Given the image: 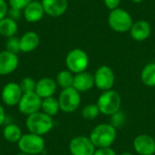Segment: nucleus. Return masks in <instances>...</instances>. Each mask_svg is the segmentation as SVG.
Instances as JSON below:
<instances>
[{
    "label": "nucleus",
    "instance_id": "f257e3e1",
    "mask_svg": "<svg viewBox=\"0 0 155 155\" xmlns=\"http://www.w3.org/2000/svg\"><path fill=\"white\" fill-rule=\"evenodd\" d=\"M117 137V130L111 124H99L91 132L89 138L96 148L111 147Z\"/></svg>",
    "mask_w": 155,
    "mask_h": 155
},
{
    "label": "nucleus",
    "instance_id": "f03ea898",
    "mask_svg": "<svg viewBox=\"0 0 155 155\" xmlns=\"http://www.w3.org/2000/svg\"><path fill=\"white\" fill-rule=\"evenodd\" d=\"M25 126L29 133L44 136L53 129L54 121L51 116L45 114L42 111H39L27 116Z\"/></svg>",
    "mask_w": 155,
    "mask_h": 155
},
{
    "label": "nucleus",
    "instance_id": "7ed1b4c3",
    "mask_svg": "<svg viewBox=\"0 0 155 155\" xmlns=\"http://www.w3.org/2000/svg\"><path fill=\"white\" fill-rule=\"evenodd\" d=\"M96 104L102 114L111 116L119 110H121V95L118 92L113 89L104 91L100 94Z\"/></svg>",
    "mask_w": 155,
    "mask_h": 155
},
{
    "label": "nucleus",
    "instance_id": "20e7f679",
    "mask_svg": "<svg viewBox=\"0 0 155 155\" xmlns=\"http://www.w3.org/2000/svg\"><path fill=\"white\" fill-rule=\"evenodd\" d=\"M107 21L110 28L117 33L129 32L134 24L130 13L120 7L110 12Z\"/></svg>",
    "mask_w": 155,
    "mask_h": 155
},
{
    "label": "nucleus",
    "instance_id": "39448f33",
    "mask_svg": "<svg viewBox=\"0 0 155 155\" xmlns=\"http://www.w3.org/2000/svg\"><path fill=\"white\" fill-rule=\"evenodd\" d=\"M65 64L67 70L74 74L84 72L89 64L88 54L81 48L72 49L65 57Z\"/></svg>",
    "mask_w": 155,
    "mask_h": 155
},
{
    "label": "nucleus",
    "instance_id": "423d86ee",
    "mask_svg": "<svg viewBox=\"0 0 155 155\" xmlns=\"http://www.w3.org/2000/svg\"><path fill=\"white\" fill-rule=\"evenodd\" d=\"M17 145L20 152L29 155H36L44 152L45 144L43 136L29 133L22 135Z\"/></svg>",
    "mask_w": 155,
    "mask_h": 155
},
{
    "label": "nucleus",
    "instance_id": "0eeeda50",
    "mask_svg": "<svg viewBox=\"0 0 155 155\" xmlns=\"http://www.w3.org/2000/svg\"><path fill=\"white\" fill-rule=\"evenodd\" d=\"M80 94L81 93H79L74 87L63 89L58 97L60 110L66 114H71L76 111L81 104Z\"/></svg>",
    "mask_w": 155,
    "mask_h": 155
},
{
    "label": "nucleus",
    "instance_id": "6e6552de",
    "mask_svg": "<svg viewBox=\"0 0 155 155\" xmlns=\"http://www.w3.org/2000/svg\"><path fill=\"white\" fill-rule=\"evenodd\" d=\"M94 86L104 91L113 89L115 82V75L113 69L107 65H102L98 67L94 74Z\"/></svg>",
    "mask_w": 155,
    "mask_h": 155
},
{
    "label": "nucleus",
    "instance_id": "1a4fd4ad",
    "mask_svg": "<svg viewBox=\"0 0 155 155\" xmlns=\"http://www.w3.org/2000/svg\"><path fill=\"white\" fill-rule=\"evenodd\" d=\"M42 100L43 99L35 92L24 94L17 104L18 110L21 114L29 116L41 110Z\"/></svg>",
    "mask_w": 155,
    "mask_h": 155
},
{
    "label": "nucleus",
    "instance_id": "9d476101",
    "mask_svg": "<svg viewBox=\"0 0 155 155\" xmlns=\"http://www.w3.org/2000/svg\"><path fill=\"white\" fill-rule=\"evenodd\" d=\"M96 147L87 136H76L70 141L69 151L72 155H94Z\"/></svg>",
    "mask_w": 155,
    "mask_h": 155
},
{
    "label": "nucleus",
    "instance_id": "9b49d317",
    "mask_svg": "<svg viewBox=\"0 0 155 155\" xmlns=\"http://www.w3.org/2000/svg\"><path fill=\"white\" fill-rule=\"evenodd\" d=\"M23 94L24 93L22 92L20 84L17 83L10 82L3 87L1 93V98L5 105L15 106L18 104Z\"/></svg>",
    "mask_w": 155,
    "mask_h": 155
},
{
    "label": "nucleus",
    "instance_id": "f8f14e48",
    "mask_svg": "<svg viewBox=\"0 0 155 155\" xmlns=\"http://www.w3.org/2000/svg\"><path fill=\"white\" fill-rule=\"evenodd\" d=\"M134 151L139 155H153L155 153V140L148 134L137 135L133 143Z\"/></svg>",
    "mask_w": 155,
    "mask_h": 155
},
{
    "label": "nucleus",
    "instance_id": "ddd939ff",
    "mask_svg": "<svg viewBox=\"0 0 155 155\" xmlns=\"http://www.w3.org/2000/svg\"><path fill=\"white\" fill-rule=\"evenodd\" d=\"M19 59L16 54L7 50L0 52V75H7L12 74L17 68Z\"/></svg>",
    "mask_w": 155,
    "mask_h": 155
},
{
    "label": "nucleus",
    "instance_id": "4468645a",
    "mask_svg": "<svg viewBox=\"0 0 155 155\" xmlns=\"http://www.w3.org/2000/svg\"><path fill=\"white\" fill-rule=\"evenodd\" d=\"M45 13L52 17L63 15L68 8V0H42Z\"/></svg>",
    "mask_w": 155,
    "mask_h": 155
},
{
    "label": "nucleus",
    "instance_id": "2eb2a0df",
    "mask_svg": "<svg viewBox=\"0 0 155 155\" xmlns=\"http://www.w3.org/2000/svg\"><path fill=\"white\" fill-rule=\"evenodd\" d=\"M131 37L137 42H143L148 39L152 33L151 25L145 20H138L134 22L130 31Z\"/></svg>",
    "mask_w": 155,
    "mask_h": 155
},
{
    "label": "nucleus",
    "instance_id": "dca6fc26",
    "mask_svg": "<svg viewBox=\"0 0 155 155\" xmlns=\"http://www.w3.org/2000/svg\"><path fill=\"white\" fill-rule=\"evenodd\" d=\"M94 86V74L89 72H82L74 74L73 87L79 93H85L90 91Z\"/></svg>",
    "mask_w": 155,
    "mask_h": 155
},
{
    "label": "nucleus",
    "instance_id": "f3484780",
    "mask_svg": "<svg viewBox=\"0 0 155 155\" xmlns=\"http://www.w3.org/2000/svg\"><path fill=\"white\" fill-rule=\"evenodd\" d=\"M56 89H57V84L54 79L49 77H44L36 82L35 92L42 99H45L53 96L55 94Z\"/></svg>",
    "mask_w": 155,
    "mask_h": 155
},
{
    "label": "nucleus",
    "instance_id": "a211bd4d",
    "mask_svg": "<svg viewBox=\"0 0 155 155\" xmlns=\"http://www.w3.org/2000/svg\"><path fill=\"white\" fill-rule=\"evenodd\" d=\"M23 11L25 19L29 23H36L40 21L45 14L42 3L34 0Z\"/></svg>",
    "mask_w": 155,
    "mask_h": 155
},
{
    "label": "nucleus",
    "instance_id": "6ab92c4d",
    "mask_svg": "<svg viewBox=\"0 0 155 155\" xmlns=\"http://www.w3.org/2000/svg\"><path fill=\"white\" fill-rule=\"evenodd\" d=\"M40 43L39 35L34 32L29 31L25 33L20 38V51L23 53H30L37 48Z\"/></svg>",
    "mask_w": 155,
    "mask_h": 155
},
{
    "label": "nucleus",
    "instance_id": "aec40b11",
    "mask_svg": "<svg viewBox=\"0 0 155 155\" xmlns=\"http://www.w3.org/2000/svg\"><path fill=\"white\" fill-rule=\"evenodd\" d=\"M18 25L15 20L6 16L0 21V35L10 38L17 33Z\"/></svg>",
    "mask_w": 155,
    "mask_h": 155
},
{
    "label": "nucleus",
    "instance_id": "412c9836",
    "mask_svg": "<svg viewBox=\"0 0 155 155\" xmlns=\"http://www.w3.org/2000/svg\"><path fill=\"white\" fill-rule=\"evenodd\" d=\"M22 135L23 134H22L21 129L19 128L18 125L15 124H6L3 130L4 138L11 143H17L19 140L21 139Z\"/></svg>",
    "mask_w": 155,
    "mask_h": 155
},
{
    "label": "nucleus",
    "instance_id": "4be33fe9",
    "mask_svg": "<svg viewBox=\"0 0 155 155\" xmlns=\"http://www.w3.org/2000/svg\"><path fill=\"white\" fill-rule=\"evenodd\" d=\"M59 110H60V105H59L58 99L51 96L42 100L41 111L45 114L53 117L58 114Z\"/></svg>",
    "mask_w": 155,
    "mask_h": 155
},
{
    "label": "nucleus",
    "instance_id": "5701e85b",
    "mask_svg": "<svg viewBox=\"0 0 155 155\" xmlns=\"http://www.w3.org/2000/svg\"><path fill=\"white\" fill-rule=\"evenodd\" d=\"M141 80L144 85L149 87H154L155 63H150L143 67L141 73Z\"/></svg>",
    "mask_w": 155,
    "mask_h": 155
},
{
    "label": "nucleus",
    "instance_id": "b1692460",
    "mask_svg": "<svg viewBox=\"0 0 155 155\" xmlns=\"http://www.w3.org/2000/svg\"><path fill=\"white\" fill-rule=\"evenodd\" d=\"M74 74L69 70H63L59 72L56 75V84L62 89H66L69 87H73Z\"/></svg>",
    "mask_w": 155,
    "mask_h": 155
},
{
    "label": "nucleus",
    "instance_id": "393cba45",
    "mask_svg": "<svg viewBox=\"0 0 155 155\" xmlns=\"http://www.w3.org/2000/svg\"><path fill=\"white\" fill-rule=\"evenodd\" d=\"M81 114L83 118L86 121H94L101 113L96 104H88L83 108Z\"/></svg>",
    "mask_w": 155,
    "mask_h": 155
},
{
    "label": "nucleus",
    "instance_id": "a878e982",
    "mask_svg": "<svg viewBox=\"0 0 155 155\" xmlns=\"http://www.w3.org/2000/svg\"><path fill=\"white\" fill-rule=\"evenodd\" d=\"M125 123H126V114H124V111L119 110L118 112L111 115V120L109 124H111L117 130L118 128H122Z\"/></svg>",
    "mask_w": 155,
    "mask_h": 155
},
{
    "label": "nucleus",
    "instance_id": "bb28decb",
    "mask_svg": "<svg viewBox=\"0 0 155 155\" xmlns=\"http://www.w3.org/2000/svg\"><path fill=\"white\" fill-rule=\"evenodd\" d=\"M19 84H20V87L22 89V92L24 94L33 93V92L35 91L36 82L33 78H31V77H25V78H23Z\"/></svg>",
    "mask_w": 155,
    "mask_h": 155
},
{
    "label": "nucleus",
    "instance_id": "cd10ccee",
    "mask_svg": "<svg viewBox=\"0 0 155 155\" xmlns=\"http://www.w3.org/2000/svg\"><path fill=\"white\" fill-rule=\"evenodd\" d=\"M5 46L7 51L14 54H17L20 51V39L15 36H12L7 39Z\"/></svg>",
    "mask_w": 155,
    "mask_h": 155
},
{
    "label": "nucleus",
    "instance_id": "c85d7f7f",
    "mask_svg": "<svg viewBox=\"0 0 155 155\" xmlns=\"http://www.w3.org/2000/svg\"><path fill=\"white\" fill-rule=\"evenodd\" d=\"M33 0H8V4L11 8L24 10Z\"/></svg>",
    "mask_w": 155,
    "mask_h": 155
},
{
    "label": "nucleus",
    "instance_id": "c756f323",
    "mask_svg": "<svg viewBox=\"0 0 155 155\" xmlns=\"http://www.w3.org/2000/svg\"><path fill=\"white\" fill-rule=\"evenodd\" d=\"M94 155H116L115 151L111 147L106 148H96Z\"/></svg>",
    "mask_w": 155,
    "mask_h": 155
},
{
    "label": "nucleus",
    "instance_id": "7c9ffc66",
    "mask_svg": "<svg viewBox=\"0 0 155 155\" xmlns=\"http://www.w3.org/2000/svg\"><path fill=\"white\" fill-rule=\"evenodd\" d=\"M8 4L5 0H0V21L6 17V15L8 14Z\"/></svg>",
    "mask_w": 155,
    "mask_h": 155
},
{
    "label": "nucleus",
    "instance_id": "2f4dec72",
    "mask_svg": "<svg viewBox=\"0 0 155 155\" xmlns=\"http://www.w3.org/2000/svg\"><path fill=\"white\" fill-rule=\"evenodd\" d=\"M104 3L105 6L110 11H112V10H114L119 7V5L121 4V0H104Z\"/></svg>",
    "mask_w": 155,
    "mask_h": 155
},
{
    "label": "nucleus",
    "instance_id": "473e14b6",
    "mask_svg": "<svg viewBox=\"0 0 155 155\" xmlns=\"http://www.w3.org/2000/svg\"><path fill=\"white\" fill-rule=\"evenodd\" d=\"M8 17L14 19V20H17L20 18L21 16V10H18V9H15V8H10L8 10Z\"/></svg>",
    "mask_w": 155,
    "mask_h": 155
},
{
    "label": "nucleus",
    "instance_id": "72a5a7b5",
    "mask_svg": "<svg viewBox=\"0 0 155 155\" xmlns=\"http://www.w3.org/2000/svg\"><path fill=\"white\" fill-rule=\"evenodd\" d=\"M5 119H6V116H5V109H4V107L0 104V126L5 122Z\"/></svg>",
    "mask_w": 155,
    "mask_h": 155
},
{
    "label": "nucleus",
    "instance_id": "f704fd0d",
    "mask_svg": "<svg viewBox=\"0 0 155 155\" xmlns=\"http://www.w3.org/2000/svg\"><path fill=\"white\" fill-rule=\"evenodd\" d=\"M120 155H134L132 153H130V152H124V153H121Z\"/></svg>",
    "mask_w": 155,
    "mask_h": 155
},
{
    "label": "nucleus",
    "instance_id": "c9c22d12",
    "mask_svg": "<svg viewBox=\"0 0 155 155\" xmlns=\"http://www.w3.org/2000/svg\"><path fill=\"white\" fill-rule=\"evenodd\" d=\"M143 0H132V2L135 3V4H139V3H142Z\"/></svg>",
    "mask_w": 155,
    "mask_h": 155
},
{
    "label": "nucleus",
    "instance_id": "e433bc0d",
    "mask_svg": "<svg viewBox=\"0 0 155 155\" xmlns=\"http://www.w3.org/2000/svg\"><path fill=\"white\" fill-rule=\"evenodd\" d=\"M16 155H29V154H27V153H22V152H20L19 153H17Z\"/></svg>",
    "mask_w": 155,
    "mask_h": 155
},
{
    "label": "nucleus",
    "instance_id": "4c0bfd02",
    "mask_svg": "<svg viewBox=\"0 0 155 155\" xmlns=\"http://www.w3.org/2000/svg\"><path fill=\"white\" fill-rule=\"evenodd\" d=\"M0 155H1V154H0Z\"/></svg>",
    "mask_w": 155,
    "mask_h": 155
}]
</instances>
